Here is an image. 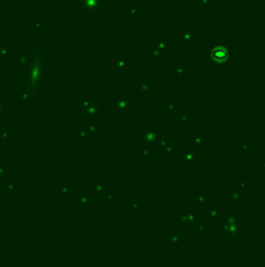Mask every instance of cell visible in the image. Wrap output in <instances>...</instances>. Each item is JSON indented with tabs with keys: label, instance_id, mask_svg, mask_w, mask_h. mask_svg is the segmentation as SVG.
Returning <instances> with one entry per match:
<instances>
[{
	"label": "cell",
	"instance_id": "6da1fadb",
	"mask_svg": "<svg viewBox=\"0 0 265 267\" xmlns=\"http://www.w3.org/2000/svg\"><path fill=\"white\" fill-rule=\"evenodd\" d=\"M209 56H210V59L217 64L225 63V61L229 60V50L222 46H216L210 50Z\"/></svg>",
	"mask_w": 265,
	"mask_h": 267
}]
</instances>
